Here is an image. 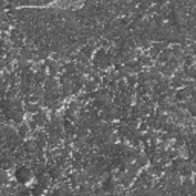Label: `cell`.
<instances>
[{
	"instance_id": "cell-1",
	"label": "cell",
	"mask_w": 196,
	"mask_h": 196,
	"mask_svg": "<svg viewBox=\"0 0 196 196\" xmlns=\"http://www.w3.org/2000/svg\"><path fill=\"white\" fill-rule=\"evenodd\" d=\"M15 176H17V179H19L22 184H26L29 179L32 178V172H31L28 167H20L17 172H15Z\"/></svg>"
},
{
	"instance_id": "cell-2",
	"label": "cell",
	"mask_w": 196,
	"mask_h": 196,
	"mask_svg": "<svg viewBox=\"0 0 196 196\" xmlns=\"http://www.w3.org/2000/svg\"><path fill=\"white\" fill-rule=\"evenodd\" d=\"M138 61L142 64V66H149V68H152L153 66V61H152V57H149V55H138Z\"/></svg>"
},
{
	"instance_id": "cell-3",
	"label": "cell",
	"mask_w": 196,
	"mask_h": 196,
	"mask_svg": "<svg viewBox=\"0 0 196 196\" xmlns=\"http://www.w3.org/2000/svg\"><path fill=\"white\" fill-rule=\"evenodd\" d=\"M136 161V164L139 166V167H145L147 164H149V158H147V156H144V155H136V158H135Z\"/></svg>"
},
{
	"instance_id": "cell-4",
	"label": "cell",
	"mask_w": 196,
	"mask_h": 196,
	"mask_svg": "<svg viewBox=\"0 0 196 196\" xmlns=\"http://www.w3.org/2000/svg\"><path fill=\"white\" fill-rule=\"evenodd\" d=\"M136 83H138V78H136V75H135V74H130V75H127V77H126V84H127V86L132 87V86H135Z\"/></svg>"
},
{
	"instance_id": "cell-5",
	"label": "cell",
	"mask_w": 196,
	"mask_h": 196,
	"mask_svg": "<svg viewBox=\"0 0 196 196\" xmlns=\"http://www.w3.org/2000/svg\"><path fill=\"white\" fill-rule=\"evenodd\" d=\"M28 132H29V126H28V124H22V126L19 127V135H20V136H26Z\"/></svg>"
},
{
	"instance_id": "cell-6",
	"label": "cell",
	"mask_w": 196,
	"mask_h": 196,
	"mask_svg": "<svg viewBox=\"0 0 196 196\" xmlns=\"http://www.w3.org/2000/svg\"><path fill=\"white\" fill-rule=\"evenodd\" d=\"M61 173H63V170H61L60 167H55V169H54V170H52L51 173H49V175H51L52 178H58V176H60Z\"/></svg>"
},
{
	"instance_id": "cell-7",
	"label": "cell",
	"mask_w": 196,
	"mask_h": 196,
	"mask_svg": "<svg viewBox=\"0 0 196 196\" xmlns=\"http://www.w3.org/2000/svg\"><path fill=\"white\" fill-rule=\"evenodd\" d=\"M0 31H9V26H8V23H5V22H2V23H0Z\"/></svg>"
}]
</instances>
